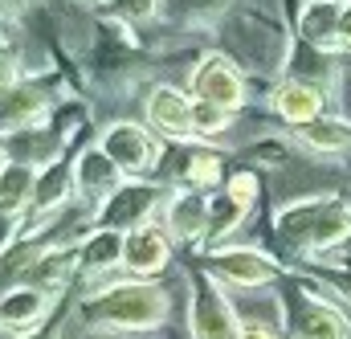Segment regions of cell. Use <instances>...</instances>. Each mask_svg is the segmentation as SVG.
<instances>
[{
  "label": "cell",
  "instance_id": "obj_6",
  "mask_svg": "<svg viewBox=\"0 0 351 339\" xmlns=\"http://www.w3.org/2000/svg\"><path fill=\"white\" fill-rule=\"evenodd\" d=\"M204 270L217 278V282H229V286H269L282 266L262 250H250V246H233V250H208L204 254Z\"/></svg>",
  "mask_w": 351,
  "mask_h": 339
},
{
  "label": "cell",
  "instance_id": "obj_25",
  "mask_svg": "<svg viewBox=\"0 0 351 339\" xmlns=\"http://www.w3.org/2000/svg\"><path fill=\"white\" fill-rule=\"evenodd\" d=\"M110 4H114V16L123 21H147L160 8V0H110Z\"/></svg>",
  "mask_w": 351,
  "mask_h": 339
},
{
  "label": "cell",
  "instance_id": "obj_32",
  "mask_svg": "<svg viewBox=\"0 0 351 339\" xmlns=\"http://www.w3.org/2000/svg\"><path fill=\"white\" fill-rule=\"evenodd\" d=\"M82 4H102V0H82Z\"/></svg>",
  "mask_w": 351,
  "mask_h": 339
},
{
  "label": "cell",
  "instance_id": "obj_22",
  "mask_svg": "<svg viewBox=\"0 0 351 339\" xmlns=\"http://www.w3.org/2000/svg\"><path fill=\"white\" fill-rule=\"evenodd\" d=\"M294 139L306 143L311 152H351V127L343 119H331V115H319L311 123H298L294 127Z\"/></svg>",
  "mask_w": 351,
  "mask_h": 339
},
{
  "label": "cell",
  "instance_id": "obj_27",
  "mask_svg": "<svg viewBox=\"0 0 351 339\" xmlns=\"http://www.w3.org/2000/svg\"><path fill=\"white\" fill-rule=\"evenodd\" d=\"M58 331H62V323H58V319H45V323H37V327L21 331L16 339H58Z\"/></svg>",
  "mask_w": 351,
  "mask_h": 339
},
{
  "label": "cell",
  "instance_id": "obj_10",
  "mask_svg": "<svg viewBox=\"0 0 351 339\" xmlns=\"http://www.w3.org/2000/svg\"><path fill=\"white\" fill-rule=\"evenodd\" d=\"M208 209H213V200L200 188H180V192H172L168 204H164V229H168V237L172 242H204Z\"/></svg>",
  "mask_w": 351,
  "mask_h": 339
},
{
  "label": "cell",
  "instance_id": "obj_4",
  "mask_svg": "<svg viewBox=\"0 0 351 339\" xmlns=\"http://www.w3.org/2000/svg\"><path fill=\"white\" fill-rule=\"evenodd\" d=\"M188 286H192V303H188V331H192V339H233L237 311L225 299L221 282L208 270H192Z\"/></svg>",
  "mask_w": 351,
  "mask_h": 339
},
{
  "label": "cell",
  "instance_id": "obj_7",
  "mask_svg": "<svg viewBox=\"0 0 351 339\" xmlns=\"http://www.w3.org/2000/svg\"><path fill=\"white\" fill-rule=\"evenodd\" d=\"M188 90L192 98H204V102H217L225 110H237L245 102V82H241V70L225 58V54H204L196 62V70L188 74Z\"/></svg>",
  "mask_w": 351,
  "mask_h": 339
},
{
  "label": "cell",
  "instance_id": "obj_5",
  "mask_svg": "<svg viewBox=\"0 0 351 339\" xmlns=\"http://www.w3.org/2000/svg\"><path fill=\"white\" fill-rule=\"evenodd\" d=\"M98 148L119 164L123 176H139V172H152L160 164V156H164V143L147 131V127H139V123H110L106 131H102V139H98Z\"/></svg>",
  "mask_w": 351,
  "mask_h": 339
},
{
  "label": "cell",
  "instance_id": "obj_17",
  "mask_svg": "<svg viewBox=\"0 0 351 339\" xmlns=\"http://www.w3.org/2000/svg\"><path fill=\"white\" fill-rule=\"evenodd\" d=\"M294 339H351V323L343 319L339 307L302 294L298 311H294Z\"/></svg>",
  "mask_w": 351,
  "mask_h": 339
},
{
  "label": "cell",
  "instance_id": "obj_21",
  "mask_svg": "<svg viewBox=\"0 0 351 339\" xmlns=\"http://www.w3.org/2000/svg\"><path fill=\"white\" fill-rule=\"evenodd\" d=\"M78 184H74V168L58 156L53 164H45V168L37 172V188H33V213L37 217H49L58 204H66L70 200V192H74Z\"/></svg>",
  "mask_w": 351,
  "mask_h": 339
},
{
  "label": "cell",
  "instance_id": "obj_16",
  "mask_svg": "<svg viewBox=\"0 0 351 339\" xmlns=\"http://www.w3.org/2000/svg\"><path fill=\"white\" fill-rule=\"evenodd\" d=\"M269 110H274L282 123H290V127L311 123V119L323 115V90L311 86V82H302V78H286V82L274 86V94H269Z\"/></svg>",
  "mask_w": 351,
  "mask_h": 339
},
{
  "label": "cell",
  "instance_id": "obj_2",
  "mask_svg": "<svg viewBox=\"0 0 351 339\" xmlns=\"http://www.w3.org/2000/svg\"><path fill=\"white\" fill-rule=\"evenodd\" d=\"M274 229L294 254H323L351 237V204L343 196H306L286 204Z\"/></svg>",
  "mask_w": 351,
  "mask_h": 339
},
{
  "label": "cell",
  "instance_id": "obj_9",
  "mask_svg": "<svg viewBox=\"0 0 351 339\" xmlns=\"http://www.w3.org/2000/svg\"><path fill=\"white\" fill-rule=\"evenodd\" d=\"M168 257H172V237H168V229H160L156 221L135 225V229L123 233V270H127V274L152 278V274H160V270L168 266Z\"/></svg>",
  "mask_w": 351,
  "mask_h": 339
},
{
  "label": "cell",
  "instance_id": "obj_12",
  "mask_svg": "<svg viewBox=\"0 0 351 339\" xmlns=\"http://www.w3.org/2000/svg\"><path fill=\"white\" fill-rule=\"evenodd\" d=\"M119 266H123V229L98 225L86 242H78V278L98 286L110 274H119Z\"/></svg>",
  "mask_w": 351,
  "mask_h": 339
},
{
  "label": "cell",
  "instance_id": "obj_3",
  "mask_svg": "<svg viewBox=\"0 0 351 339\" xmlns=\"http://www.w3.org/2000/svg\"><path fill=\"white\" fill-rule=\"evenodd\" d=\"M168 188L164 184H152V180H123L102 204H98V213H94V221L98 225H106V229H135V225H147L164 204H168Z\"/></svg>",
  "mask_w": 351,
  "mask_h": 339
},
{
  "label": "cell",
  "instance_id": "obj_28",
  "mask_svg": "<svg viewBox=\"0 0 351 339\" xmlns=\"http://www.w3.org/2000/svg\"><path fill=\"white\" fill-rule=\"evenodd\" d=\"M335 41H339V54L351 49V4H343V12H339V33H335Z\"/></svg>",
  "mask_w": 351,
  "mask_h": 339
},
{
  "label": "cell",
  "instance_id": "obj_20",
  "mask_svg": "<svg viewBox=\"0 0 351 339\" xmlns=\"http://www.w3.org/2000/svg\"><path fill=\"white\" fill-rule=\"evenodd\" d=\"M70 278H78V246H41V254L33 257V266L25 270L21 282H33L49 294H58Z\"/></svg>",
  "mask_w": 351,
  "mask_h": 339
},
{
  "label": "cell",
  "instance_id": "obj_11",
  "mask_svg": "<svg viewBox=\"0 0 351 339\" xmlns=\"http://www.w3.org/2000/svg\"><path fill=\"white\" fill-rule=\"evenodd\" d=\"M53 299L58 294H49L33 282H16L12 290L0 294V331H29V327L45 323Z\"/></svg>",
  "mask_w": 351,
  "mask_h": 339
},
{
  "label": "cell",
  "instance_id": "obj_30",
  "mask_svg": "<svg viewBox=\"0 0 351 339\" xmlns=\"http://www.w3.org/2000/svg\"><path fill=\"white\" fill-rule=\"evenodd\" d=\"M233 339H274V336L265 331L262 323H237V331H233Z\"/></svg>",
  "mask_w": 351,
  "mask_h": 339
},
{
  "label": "cell",
  "instance_id": "obj_31",
  "mask_svg": "<svg viewBox=\"0 0 351 339\" xmlns=\"http://www.w3.org/2000/svg\"><path fill=\"white\" fill-rule=\"evenodd\" d=\"M25 8H29V0H0V16L4 21H16Z\"/></svg>",
  "mask_w": 351,
  "mask_h": 339
},
{
  "label": "cell",
  "instance_id": "obj_1",
  "mask_svg": "<svg viewBox=\"0 0 351 339\" xmlns=\"http://www.w3.org/2000/svg\"><path fill=\"white\" fill-rule=\"evenodd\" d=\"M172 315V299L156 282H106L82 303V319L102 331H156Z\"/></svg>",
  "mask_w": 351,
  "mask_h": 339
},
{
  "label": "cell",
  "instance_id": "obj_29",
  "mask_svg": "<svg viewBox=\"0 0 351 339\" xmlns=\"http://www.w3.org/2000/svg\"><path fill=\"white\" fill-rule=\"evenodd\" d=\"M12 86V49H4L0 45V94Z\"/></svg>",
  "mask_w": 351,
  "mask_h": 339
},
{
  "label": "cell",
  "instance_id": "obj_23",
  "mask_svg": "<svg viewBox=\"0 0 351 339\" xmlns=\"http://www.w3.org/2000/svg\"><path fill=\"white\" fill-rule=\"evenodd\" d=\"M229 127H233V110L204 102V98H192V135H221Z\"/></svg>",
  "mask_w": 351,
  "mask_h": 339
},
{
  "label": "cell",
  "instance_id": "obj_24",
  "mask_svg": "<svg viewBox=\"0 0 351 339\" xmlns=\"http://www.w3.org/2000/svg\"><path fill=\"white\" fill-rule=\"evenodd\" d=\"M184 168H188V180L196 188H213L221 180V156L208 152V148H196V152H188V164Z\"/></svg>",
  "mask_w": 351,
  "mask_h": 339
},
{
  "label": "cell",
  "instance_id": "obj_13",
  "mask_svg": "<svg viewBox=\"0 0 351 339\" xmlns=\"http://www.w3.org/2000/svg\"><path fill=\"white\" fill-rule=\"evenodd\" d=\"M45 106H49V94L41 86L12 78V86L0 94V135H12V131H25V127L41 123Z\"/></svg>",
  "mask_w": 351,
  "mask_h": 339
},
{
  "label": "cell",
  "instance_id": "obj_19",
  "mask_svg": "<svg viewBox=\"0 0 351 339\" xmlns=\"http://www.w3.org/2000/svg\"><path fill=\"white\" fill-rule=\"evenodd\" d=\"M339 12H343L339 0H306V4H302V16H298L302 41H306L311 49H319V54H339V41H335V33H339Z\"/></svg>",
  "mask_w": 351,
  "mask_h": 339
},
{
  "label": "cell",
  "instance_id": "obj_18",
  "mask_svg": "<svg viewBox=\"0 0 351 339\" xmlns=\"http://www.w3.org/2000/svg\"><path fill=\"white\" fill-rule=\"evenodd\" d=\"M74 184H78V192L86 196V200H106L119 184H123V172H119V164L94 143V148H86L78 160H74Z\"/></svg>",
  "mask_w": 351,
  "mask_h": 339
},
{
  "label": "cell",
  "instance_id": "obj_26",
  "mask_svg": "<svg viewBox=\"0 0 351 339\" xmlns=\"http://www.w3.org/2000/svg\"><path fill=\"white\" fill-rule=\"evenodd\" d=\"M176 12H188V16H208V12H221L229 0H168Z\"/></svg>",
  "mask_w": 351,
  "mask_h": 339
},
{
  "label": "cell",
  "instance_id": "obj_8",
  "mask_svg": "<svg viewBox=\"0 0 351 339\" xmlns=\"http://www.w3.org/2000/svg\"><path fill=\"white\" fill-rule=\"evenodd\" d=\"M254 200H258V176H254V172H237V176L225 184V196H217L213 209H208L204 254L217 250V242H225V237L245 221V209H254Z\"/></svg>",
  "mask_w": 351,
  "mask_h": 339
},
{
  "label": "cell",
  "instance_id": "obj_15",
  "mask_svg": "<svg viewBox=\"0 0 351 339\" xmlns=\"http://www.w3.org/2000/svg\"><path fill=\"white\" fill-rule=\"evenodd\" d=\"M37 172L41 168L25 160H0V225H12L25 217V209H33Z\"/></svg>",
  "mask_w": 351,
  "mask_h": 339
},
{
  "label": "cell",
  "instance_id": "obj_14",
  "mask_svg": "<svg viewBox=\"0 0 351 339\" xmlns=\"http://www.w3.org/2000/svg\"><path fill=\"white\" fill-rule=\"evenodd\" d=\"M147 123L156 131H164L168 139H184L192 135V98L180 86H156L147 94Z\"/></svg>",
  "mask_w": 351,
  "mask_h": 339
}]
</instances>
